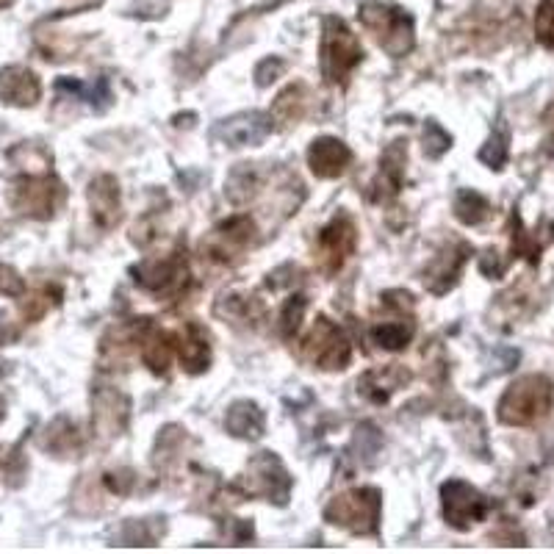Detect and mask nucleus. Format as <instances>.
<instances>
[{"mask_svg": "<svg viewBox=\"0 0 554 554\" xmlns=\"http://www.w3.org/2000/svg\"><path fill=\"white\" fill-rule=\"evenodd\" d=\"M131 422V399L114 386H97L92 391V430L97 438H120Z\"/></svg>", "mask_w": 554, "mask_h": 554, "instance_id": "obj_13", "label": "nucleus"}, {"mask_svg": "<svg viewBox=\"0 0 554 554\" xmlns=\"http://www.w3.org/2000/svg\"><path fill=\"white\" fill-rule=\"evenodd\" d=\"M543 241L538 239V233H530L524 228V222L518 217V211H513V258H527L532 266L541 264Z\"/></svg>", "mask_w": 554, "mask_h": 554, "instance_id": "obj_32", "label": "nucleus"}, {"mask_svg": "<svg viewBox=\"0 0 554 554\" xmlns=\"http://www.w3.org/2000/svg\"><path fill=\"white\" fill-rule=\"evenodd\" d=\"M286 73V61L277 59V56H272V59H264L258 67H255V84L258 86H269L275 84L280 75Z\"/></svg>", "mask_w": 554, "mask_h": 554, "instance_id": "obj_41", "label": "nucleus"}, {"mask_svg": "<svg viewBox=\"0 0 554 554\" xmlns=\"http://www.w3.org/2000/svg\"><path fill=\"white\" fill-rule=\"evenodd\" d=\"M272 133V117L261 114V111H244L236 114L230 120L219 122L217 128L211 131V136L228 147H247V145H261L266 136Z\"/></svg>", "mask_w": 554, "mask_h": 554, "instance_id": "obj_15", "label": "nucleus"}, {"mask_svg": "<svg viewBox=\"0 0 554 554\" xmlns=\"http://www.w3.org/2000/svg\"><path fill=\"white\" fill-rule=\"evenodd\" d=\"M552 405V380L546 374H527V377H518L516 383L502 394L496 416L507 427H530V424L541 422L543 416L552 410Z\"/></svg>", "mask_w": 554, "mask_h": 554, "instance_id": "obj_1", "label": "nucleus"}, {"mask_svg": "<svg viewBox=\"0 0 554 554\" xmlns=\"http://www.w3.org/2000/svg\"><path fill=\"white\" fill-rule=\"evenodd\" d=\"M228 541L233 546H244L247 541H253V521H244V518H230L228 521Z\"/></svg>", "mask_w": 554, "mask_h": 554, "instance_id": "obj_42", "label": "nucleus"}, {"mask_svg": "<svg viewBox=\"0 0 554 554\" xmlns=\"http://www.w3.org/2000/svg\"><path fill=\"white\" fill-rule=\"evenodd\" d=\"M380 449H383V435L380 430L374 427V424H361L358 430H355V438H352L350 452H361V455H355L361 466H369L377 455H380Z\"/></svg>", "mask_w": 554, "mask_h": 554, "instance_id": "obj_35", "label": "nucleus"}, {"mask_svg": "<svg viewBox=\"0 0 554 554\" xmlns=\"http://www.w3.org/2000/svg\"><path fill=\"white\" fill-rule=\"evenodd\" d=\"M405 164H408V142H405V139H397V142H391V145L383 150L377 178L369 183V200H372V203H391V200L402 192Z\"/></svg>", "mask_w": 554, "mask_h": 554, "instance_id": "obj_14", "label": "nucleus"}, {"mask_svg": "<svg viewBox=\"0 0 554 554\" xmlns=\"http://www.w3.org/2000/svg\"><path fill=\"white\" fill-rule=\"evenodd\" d=\"M6 197H9V205L20 217L45 222V219L56 217V211H59L64 197H67V189L53 175V169H42V172L17 175Z\"/></svg>", "mask_w": 554, "mask_h": 554, "instance_id": "obj_4", "label": "nucleus"}, {"mask_svg": "<svg viewBox=\"0 0 554 554\" xmlns=\"http://www.w3.org/2000/svg\"><path fill=\"white\" fill-rule=\"evenodd\" d=\"M358 250V228L352 222L350 214H336L327 222L319 239H316V266L319 272L333 277L341 272V266L347 264V258Z\"/></svg>", "mask_w": 554, "mask_h": 554, "instance_id": "obj_11", "label": "nucleus"}, {"mask_svg": "<svg viewBox=\"0 0 554 554\" xmlns=\"http://www.w3.org/2000/svg\"><path fill=\"white\" fill-rule=\"evenodd\" d=\"M413 333H416V322H413V316H397V319H386V322H377L369 330V336L372 341L380 347V350L388 352H399L408 347L410 341H413Z\"/></svg>", "mask_w": 554, "mask_h": 554, "instance_id": "obj_27", "label": "nucleus"}, {"mask_svg": "<svg viewBox=\"0 0 554 554\" xmlns=\"http://www.w3.org/2000/svg\"><path fill=\"white\" fill-rule=\"evenodd\" d=\"M305 311H308V297L305 294H291L286 305H283V311H280V336L286 338V341L297 336Z\"/></svg>", "mask_w": 554, "mask_h": 554, "instance_id": "obj_36", "label": "nucleus"}, {"mask_svg": "<svg viewBox=\"0 0 554 554\" xmlns=\"http://www.w3.org/2000/svg\"><path fill=\"white\" fill-rule=\"evenodd\" d=\"M0 294L3 297H23L25 294V280L20 277V272L3 261H0Z\"/></svg>", "mask_w": 554, "mask_h": 554, "instance_id": "obj_40", "label": "nucleus"}, {"mask_svg": "<svg viewBox=\"0 0 554 554\" xmlns=\"http://www.w3.org/2000/svg\"><path fill=\"white\" fill-rule=\"evenodd\" d=\"M535 37L546 48H554V0H541L535 14Z\"/></svg>", "mask_w": 554, "mask_h": 554, "instance_id": "obj_39", "label": "nucleus"}, {"mask_svg": "<svg viewBox=\"0 0 554 554\" xmlns=\"http://www.w3.org/2000/svg\"><path fill=\"white\" fill-rule=\"evenodd\" d=\"M214 314L233 327H255L266 319V308L255 294H225L214 305Z\"/></svg>", "mask_w": 554, "mask_h": 554, "instance_id": "obj_21", "label": "nucleus"}, {"mask_svg": "<svg viewBox=\"0 0 554 554\" xmlns=\"http://www.w3.org/2000/svg\"><path fill=\"white\" fill-rule=\"evenodd\" d=\"M543 128H546V139H543V150L554 156V100L543 111Z\"/></svg>", "mask_w": 554, "mask_h": 554, "instance_id": "obj_44", "label": "nucleus"}, {"mask_svg": "<svg viewBox=\"0 0 554 554\" xmlns=\"http://www.w3.org/2000/svg\"><path fill=\"white\" fill-rule=\"evenodd\" d=\"M0 100L14 109H31L42 100V81L28 67H6L0 70Z\"/></svg>", "mask_w": 554, "mask_h": 554, "instance_id": "obj_18", "label": "nucleus"}, {"mask_svg": "<svg viewBox=\"0 0 554 554\" xmlns=\"http://www.w3.org/2000/svg\"><path fill=\"white\" fill-rule=\"evenodd\" d=\"M89 211L100 230H111L120 225L122 219V192L120 181L114 175H97L86 189Z\"/></svg>", "mask_w": 554, "mask_h": 554, "instance_id": "obj_16", "label": "nucleus"}, {"mask_svg": "<svg viewBox=\"0 0 554 554\" xmlns=\"http://www.w3.org/2000/svg\"><path fill=\"white\" fill-rule=\"evenodd\" d=\"M383 516V496L377 488H350L333 496L325 507V521L352 535H377Z\"/></svg>", "mask_w": 554, "mask_h": 554, "instance_id": "obj_5", "label": "nucleus"}, {"mask_svg": "<svg viewBox=\"0 0 554 554\" xmlns=\"http://www.w3.org/2000/svg\"><path fill=\"white\" fill-rule=\"evenodd\" d=\"M139 355L153 374H167L172 355H175V333L158 330L153 322L147 325L142 344H139Z\"/></svg>", "mask_w": 554, "mask_h": 554, "instance_id": "obj_25", "label": "nucleus"}, {"mask_svg": "<svg viewBox=\"0 0 554 554\" xmlns=\"http://www.w3.org/2000/svg\"><path fill=\"white\" fill-rule=\"evenodd\" d=\"M480 272L488 277H502L507 272V261H502L496 250H488L480 258Z\"/></svg>", "mask_w": 554, "mask_h": 554, "instance_id": "obj_43", "label": "nucleus"}, {"mask_svg": "<svg viewBox=\"0 0 554 554\" xmlns=\"http://www.w3.org/2000/svg\"><path fill=\"white\" fill-rule=\"evenodd\" d=\"M491 214H494V208L488 203V197H482L480 192H474V189H460V192L455 194V217H458L463 225L477 228V225H482Z\"/></svg>", "mask_w": 554, "mask_h": 554, "instance_id": "obj_29", "label": "nucleus"}, {"mask_svg": "<svg viewBox=\"0 0 554 554\" xmlns=\"http://www.w3.org/2000/svg\"><path fill=\"white\" fill-rule=\"evenodd\" d=\"M241 496H255V499H266L277 507H286L291 499V488L294 480L283 466V460L275 452H258L250 458L247 469L236 482Z\"/></svg>", "mask_w": 554, "mask_h": 554, "instance_id": "obj_6", "label": "nucleus"}, {"mask_svg": "<svg viewBox=\"0 0 554 554\" xmlns=\"http://www.w3.org/2000/svg\"><path fill=\"white\" fill-rule=\"evenodd\" d=\"M42 449H48L56 458H78L84 452V435L73 419L56 416L42 435Z\"/></svg>", "mask_w": 554, "mask_h": 554, "instance_id": "obj_23", "label": "nucleus"}, {"mask_svg": "<svg viewBox=\"0 0 554 554\" xmlns=\"http://www.w3.org/2000/svg\"><path fill=\"white\" fill-rule=\"evenodd\" d=\"M61 302V291L56 286H42L34 294H28V297H20V311L28 322H39L42 316L48 314L50 308H56Z\"/></svg>", "mask_w": 554, "mask_h": 554, "instance_id": "obj_33", "label": "nucleus"}, {"mask_svg": "<svg viewBox=\"0 0 554 554\" xmlns=\"http://www.w3.org/2000/svg\"><path fill=\"white\" fill-rule=\"evenodd\" d=\"M449 147H452V136H449L435 120L427 122V125H424V156L441 158Z\"/></svg>", "mask_w": 554, "mask_h": 554, "instance_id": "obj_37", "label": "nucleus"}, {"mask_svg": "<svg viewBox=\"0 0 554 554\" xmlns=\"http://www.w3.org/2000/svg\"><path fill=\"white\" fill-rule=\"evenodd\" d=\"M471 244L463 239H452L446 241L444 247L438 250V253L427 261L422 272L424 280V289L435 294V297H444L449 291L458 286L460 275H463V269L469 264L471 258Z\"/></svg>", "mask_w": 554, "mask_h": 554, "instance_id": "obj_12", "label": "nucleus"}, {"mask_svg": "<svg viewBox=\"0 0 554 554\" xmlns=\"http://www.w3.org/2000/svg\"><path fill=\"white\" fill-rule=\"evenodd\" d=\"M167 524L164 518H142V521H125L120 535H117V546H158V541L164 538Z\"/></svg>", "mask_w": 554, "mask_h": 554, "instance_id": "obj_28", "label": "nucleus"}, {"mask_svg": "<svg viewBox=\"0 0 554 554\" xmlns=\"http://www.w3.org/2000/svg\"><path fill=\"white\" fill-rule=\"evenodd\" d=\"M441 507H444L446 524L452 530L466 532L488 518V513L494 510V502L469 482L449 480L441 485Z\"/></svg>", "mask_w": 554, "mask_h": 554, "instance_id": "obj_10", "label": "nucleus"}, {"mask_svg": "<svg viewBox=\"0 0 554 554\" xmlns=\"http://www.w3.org/2000/svg\"><path fill=\"white\" fill-rule=\"evenodd\" d=\"M413 380V374L405 366L399 363H388V366H380V369H369L358 380V394L374 402V405H386L394 391L405 388Z\"/></svg>", "mask_w": 554, "mask_h": 554, "instance_id": "obj_19", "label": "nucleus"}, {"mask_svg": "<svg viewBox=\"0 0 554 554\" xmlns=\"http://www.w3.org/2000/svg\"><path fill=\"white\" fill-rule=\"evenodd\" d=\"M264 189V172L258 164H236L225 181V194L233 205H250Z\"/></svg>", "mask_w": 554, "mask_h": 554, "instance_id": "obj_26", "label": "nucleus"}, {"mask_svg": "<svg viewBox=\"0 0 554 554\" xmlns=\"http://www.w3.org/2000/svg\"><path fill=\"white\" fill-rule=\"evenodd\" d=\"M103 485L109 488L111 494L131 496L133 491H136V485H139V477H136V471L133 469L122 466V469L106 471V474H103Z\"/></svg>", "mask_w": 554, "mask_h": 554, "instance_id": "obj_38", "label": "nucleus"}, {"mask_svg": "<svg viewBox=\"0 0 554 554\" xmlns=\"http://www.w3.org/2000/svg\"><path fill=\"white\" fill-rule=\"evenodd\" d=\"M133 283L139 289L150 291L156 297H175L186 289L189 283V264H186V250L178 244L169 255H156L145 258L136 266H131Z\"/></svg>", "mask_w": 554, "mask_h": 554, "instance_id": "obj_8", "label": "nucleus"}, {"mask_svg": "<svg viewBox=\"0 0 554 554\" xmlns=\"http://www.w3.org/2000/svg\"><path fill=\"white\" fill-rule=\"evenodd\" d=\"M300 358L325 372H344L352 361V344L336 322L316 316L314 330L302 338Z\"/></svg>", "mask_w": 554, "mask_h": 554, "instance_id": "obj_7", "label": "nucleus"}, {"mask_svg": "<svg viewBox=\"0 0 554 554\" xmlns=\"http://www.w3.org/2000/svg\"><path fill=\"white\" fill-rule=\"evenodd\" d=\"M363 45L358 34L336 14H327L322 23V45H319V64L327 84L344 86L363 61Z\"/></svg>", "mask_w": 554, "mask_h": 554, "instance_id": "obj_2", "label": "nucleus"}, {"mask_svg": "<svg viewBox=\"0 0 554 554\" xmlns=\"http://www.w3.org/2000/svg\"><path fill=\"white\" fill-rule=\"evenodd\" d=\"M12 3H14V0H0V12H3V9H9Z\"/></svg>", "mask_w": 554, "mask_h": 554, "instance_id": "obj_46", "label": "nucleus"}, {"mask_svg": "<svg viewBox=\"0 0 554 554\" xmlns=\"http://www.w3.org/2000/svg\"><path fill=\"white\" fill-rule=\"evenodd\" d=\"M258 241V228L250 214H236V217L219 222L217 228L208 233L203 241V253L217 261V264L233 266L244 258V253Z\"/></svg>", "mask_w": 554, "mask_h": 554, "instance_id": "obj_9", "label": "nucleus"}, {"mask_svg": "<svg viewBox=\"0 0 554 554\" xmlns=\"http://www.w3.org/2000/svg\"><path fill=\"white\" fill-rule=\"evenodd\" d=\"M361 25L374 37V42L386 50L391 59L408 56L416 45V25L405 9L380 3V0H366L358 6Z\"/></svg>", "mask_w": 554, "mask_h": 554, "instance_id": "obj_3", "label": "nucleus"}, {"mask_svg": "<svg viewBox=\"0 0 554 554\" xmlns=\"http://www.w3.org/2000/svg\"><path fill=\"white\" fill-rule=\"evenodd\" d=\"M175 352L186 372L203 374L211 363V338L205 333V327L186 322L181 333H175Z\"/></svg>", "mask_w": 554, "mask_h": 554, "instance_id": "obj_20", "label": "nucleus"}, {"mask_svg": "<svg viewBox=\"0 0 554 554\" xmlns=\"http://www.w3.org/2000/svg\"><path fill=\"white\" fill-rule=\"evenodd\" d=\"M56 89H59V92H70V95L81 97V100H86V103H92L97 111L109 109L111 100H114L106 78H100L97 84H84V81H75V78H59V81H56Z\"/></svg>", "mask_w": 554, "mask_h": 554, "instance_id": "obj_30", "label": "nucleus"}, {"mask_svg": "<svg viewBox=\"0 0 554 554\" xmlns=\"http://www.w3.org/2000/svg\"><path fill=\"white\" fill-rule=\"evenodd\" d=\"M311 106H314V95L308 92V86L291 84L275 97L269 117H272L277 128H291V125L305 120V114L311 111Z\"/></svg>", "mask_w": 554, "mask_h": 554, "instance_id": "obj_22", "label": "nucleus"}, {"mask_svg": "<svg viewBox=\"0 0 554 554\" xmlns=\"http://www.w3.org/2000/svg\"><path fill=\"white\" fill-rule=\"evenodd\" d=\"M491 169H502L510 158V131H507L505 120H499V125L494 128V133L488 136V142L482 145L480 156H477Z\"/></svg>", "mask_w": 554, "mask_h": 554, "instance_id": "obj_31", "label": "nucleus"}, {"mask_svg": "<svg viewBox=\"0 0 554 554\" xmlns=\"http://www.w3.org/2000/svg\"><path fill=\"white\" fill-rule=\"evenodd\" d=\"M6 419V402H3V397H0V422Z\"/></svg>", "mask_w": 554, "mask_h": 554, "instance_id": "obj_45", "label": "nucleus"}, {"mask_svg": "<svg viewBox=\"0 0 554 554\" xmlns=\"http://www.w3.org/2000/svg\"><path fill=\"white\" fill-rule=\"evenodd\" d=\"M25 471H28V463H25L20 444H0V482L17 488V485H23Z\"/></svg>", "mask_w": 554, "mask_h": 554, "instance_id": "obj_34", "label": "nucleus"}, {"mask_svg": "<svg viewBox=\"0 0 554 554\" xmlns=\"http://www.w3.org/2000/svg\"><path fill=\"white\" fill-rule=\"evenodd\" d=\"M352 164V150L336 136H322V139H314L311 147H308V167L314 172L316 178L322 181H333V178H341Z\"/></svg>", "mask_w": 554, "mask_h": 554, "instance_id": "obj_17", "label": "nucleus"}, {"mask_svg": "<svg viewBox=\"0 0 554 554\" xmlns=\"http://www.w3.org/2000/svg\"><path fill=\"white\" fill-rule=\"evenodd\" d=\"M225 430L244 441H258L266 433V416L250 399H239L233 402L225 413Z\"/></svg>", "mask_w": 554, "mask_h": 554, "instance_id": "obj_24", "label": "nucleus"}]
</instances>
